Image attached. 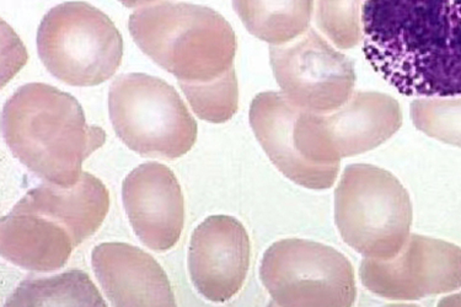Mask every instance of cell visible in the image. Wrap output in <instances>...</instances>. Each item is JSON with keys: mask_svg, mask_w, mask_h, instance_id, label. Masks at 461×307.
<instances>
[{"mask_svg": "<svg viewBox=\"0 0 461 307\" xmlns=\"http://www.w3.org/2000/svg\"><path fill=\"white\" fill-rule=\"evenodd\" d=\"M124 209L138 239L153 251L165 252L180 241L185 224L181 185L169 167L140 165L122 184Z\"/></svg>", "mask_w": 461, "mask_h": 307, "instance_id": "7c38bea8", "label": "cell"}, {"mask_svg": "<svg viewBox=\"0 0 461 307\" xmlns=\"http://www.w3.org/2000/svg\"><path fill=\"white\" fill-rule=\"evenodd\" d=\"M119 2L126 8H138V6L153 5V3L161 2V0H119Z\"/></svg>", "mask_w": 461, "mask_h": 307, "instance_id": "7402d4cb", "label": "cell"}, {"mask_svg": "<svg viewBox=\"0 0 461 307\" xmlns=\"http://www.w3.org/2000/svg\"><path fill=\"white\" fill-rule=\"evenodd\" d=\"M252 36L271 46L285 45L311 29L314 0H233Z\"/></svg>", "mask_w": 461, "mask_h": 307, "instance_id": "e0dca14e", "label": "cell"}, {"mask_svg": "<svg viewBox=\"0 0 461 307\" xmlns=\"http://www.w3.org/2000/svg\"><path fill=\"white\" fill-rule=\"evenodd\" d=\"M251 242L245 226L229 215H212L194 229L188 272L194 288L212 302L233 299L247 280Z\"/></svg>", "mask_w": 461, "mask_h": 307, "instance_id": "8fae6325", "label": "cell"}, {"mask_svg": "<svg viewBox=\"0 0 461 307\" xmlns=\"http://www.w3.org/2000/svg\"><path fill=\"white\" fill-rule=\"evenodd\" d=\"M111 123L137 154L176 160L194 148L197 123L176 89L160 77L122 74L109 91Z\"/></svg>", "mask_w": 461, "mask_h": 307, "instance_id": "5b68a950", "label": "cell"}, {"mask_svg": "<svg viewBox=\"0 0 461 307\" xmlns=\"http://www.w3.org/2000/svg\"><path fill=\"white\" fill-rule=\"evenodd\" d=\"M2 131L20 163L63 187L80 180L84 161L106 141L103 128L87 124L76 97L43 83L26 84L6 101Z\"/></svg>", "mask_w": 461, "mask_h": 307, "instance_id": "7a4b0ae2", "label": "cell"}, {"mask_svg": "<svg viewBox=\"0 0 461 307\" xmlns=\"http://www.w3.org/2000/svg\"><path fill=\"white\" fill-rule=\"evenodd\" d=\"M134 42L181 84H207L234 69L238 40L215 10L190 3L138 9L128 22Z\"/></svg>", "mask_w": 461, "mask_h": 307, "instance_id": "3957f363", "label": "cell"}, {"mask_svg": "<svg viewBox=\"0 0 461 307\" xmlns=\"http://www.w3.org/2000/svg\"><path fill=\"white\" fill-rule=\"evenodd\" d=\"M410 114L417 130L443 143L461 148V97L412 101Z\"/></svg>", "mask_w": 461, "mask_h": 307, "instance_id": "44dd1931", "label": "cell"}, {"mask_svg": "<svg viewBox=\"0 0 461 307\" xmlns=\"http://www.w3.org/2000/svg\"><path fill=\"white\" fill-rule=\"evenodd\" d=\"M301 111L284 93L266 91L252 100L249 117L256 140L285 177L309 190H328L339 176V164L318 165L299 154L294 128Z\"/></svg>", "mask_w": 461, "mask_h": 307, "instance_id": "4fadbf2b", "label": "cell"}, {"mask_svg": "<svg viewBox=\"0 0 461 307\" xmlns=\"http://www.w3.org/2000/svg\"><path fill=\"white\" fill-rule=\"evenodd\" d=\"M411 198L392 172L349 165L335 192V221L343 241L366 258L392 259L410 238Z\"/></svg>", "mask_w": 461, "mask_h": 307, "instance_id": "277c9868", "label": "cell"}, {"mask_svg": "<svg viewBox=\"0 0 461 307\" xmlns=\"http://www.w3.org/2000/svg\"><path fill=\"white\" fill-rule=\"evenodd\" d=\"M6 306H106V302L90 276L73 269L50 278L23 280Z\"/></svg>", "mask_w": 461, "mask_h": 307, "instance_id": "ac0fdd59", "label": "cell"}, {"mask_svg": "<svg viewBox=\"0 0 461 307\" xmlns=\"http://www.w3.org/2000/svg\"><path fill=\"white\" fill-rule=\"evenodd\" d=\"M20 202L64 226L79 246L92 238L105 221L110 194L99 178L83 172L74 185L63 187L47 182L32 188Z\"/></svg>", "mask_w": 461, "mask_h": 307, "instance_id": "2e32d148", "label": "cell"}, {"mask_svg": "<svg viewBox=\"0 0 461 307\" xmlns=\"http://www.w3.org/2000/svg\"><path fill=\"white\" fill-rule=\"evenodd\" d=\"M402 126V111L388 94L356 91L331 113L301 111L294 128L295 147L311 163L335 165L385 143Z\"/></svg>", "mask_w": 461, "mask_h": 307, "instance_id": "ba28073f", "label": "cell"}, {"mask_svg": "<svg viewBox=\"0 0 461 307\" xmlns=\"http://www.w3.org/2000/svg\"><path fill=\"white\" fill-rule=\"evenodd\" d=\"M260 278L278 306H352L355 269L338 249L302 239L275 242L265 252Z\"/></svg>", "mask_w": 461, "mask_h": 307, "instance_id": "52a82bcc", "label": "cell"}, {"mask_svg": "<svg viewBox=\"0 0 461 307\" xmlns=\"http://www.w3.org/2000/svg\"><path fill=\"white\" fill-rule=\"evenodd\" d=\"M191 109L201 120L224 123L239 110V84L235 69L214 82L181 84Z\"/></svg>", "mask_w": 461, "mask_h": 307, "instance_id": "d6986e66", "label": "cell"}, {"mask_svg": "<svg viewBox=\"0 0 461 307\" xmlns=\"http://www.w3.org/2000/svg\"><path fill=\"white\" fill-rule=\"evenodd\" d=\"M366 0H318L316 23L339 50H351L363 41V5Z\"/></svg>", "mask_w": 461, "mask_h": 307, "instance_id": "ffe728a7", "label": "cell"}, {"mask_svg": "<svg viewBox=\"0 0 461 307\" xmlns=\"http://www.w3.org/2000/svg\"><path fill=\"white\" fill-rule=\"evenodd\" d=\"M37 52L60 82L96 86L120 68L123 39L100 9L86 2H66L50 9L40 23Z\"/></svg>", "mask_w": 461, "mask_h": 307, "instance_id": "8992f818", "label": "cell"}, {"mask_svg": "<svg viewBox=\"0 0 461 307\" xmlns=\"http://www.w3.org/2000/svg\"><path fill=\"white\" fill-rule=\"evenodd\" d=\"M363 53L400 94L461 96V0H366Z\"/></svg>", "mask_w": 461, "mask_h": 307, "instance_id": "6da1fadb", "label": "cell"}, {"mask_svg": "<svg viewBox=\"0 0 461 307\" xmlns=\"http://www.w3.org/2000/svg\"><path fill=\"white\" fill-rule=\"evenodd\" d=\"M92 266L113 306H176L163 266L136 246L123 242L96 246Z\"/></svg>", "mask_w": 461, "mask_h": 307, "instance_id": "5bb4252c", "label": "cell"}, {"mask_svg": "<svg viewBox=\"0 0 461 307\" xmlns=\"http://www.w3.org/2000/svg\"><path fill=\"white\" fill-rule=\"evenodd\" d=\"M2 256L26 271H59L78 248L64 226L18 202L2 219Z\"/></svg>", "mask_w": 461, "mask_h": 307, "instance_id": "9a60e30c", "label": "cell"}, {"mask_svg": "<svg viewBox=\"0 0 461 307\" xmlns=\"http://www.w3.org/2000/svg\"><path fill=\"white\" fill-rule=\"evenodd\" d=\"M362 284L379 298L413 302L461 288V248L452 242L410 235L392 259H363Z\"/></svg>", "mask_w": 461, "mask_h": 307, "instance_id": "30bf717a", "label": "cell"}, {"mask_svg": "<svg viewBox=\"0 0 461 307\" xmlns=\"http://www.w3.org/2000/svg\"><path fill=\"white\" fill-rule=\"evenodd\" d=\"M270 62L282 93L303 111L334 113L355 93V64L315 30L271 46Z\"/></svg>", "mask_w": 461, "mask_h": 307, "instance_id": "9c48e42d", "label": "cell"}]
</instances>
